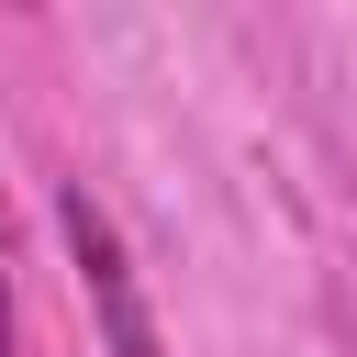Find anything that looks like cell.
<instances>
[{"mask_svg": "<svg viewBox=\"0 0 357 357\" xmlns=\"http://www.w3.org/2000/svg\"><path fill=\"white\" fill-rule=\"evenodd\" d=\"M0 357H11V212H0Z\"/></svg>", "mask_w": 357, "mask_h": 357, "instance_id": "2", "label": "cell"}, {"mask_svg": "<svg viewBox=\"0 0 357 357\" xmlns=\"http://www.w3.org/2000/svg\"><path fill=\"white\" fill-rule=\"evenodd\" d=\"M56 234H67V268H78L89 312H100V346H112V357H167V335H156V312H145V290H134V257H123L112 212H100L78 178L56 190Z\"/></svg>", "mask_w": 357, "mask_h": 357, "instance_id": "1", "label": "cell"}]
</instances>
